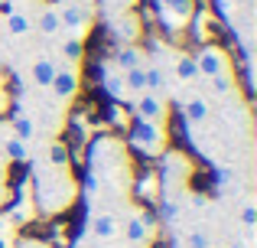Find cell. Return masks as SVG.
<instances>
[{
    "mask_svg": "<svg viewBox=\"0 0 257 248\" xmlns=\"http://www.w3.org/2000/svg\"><path fill=\"white\" fill-rule=\"evenodd\" d=\"M98 82H101V89H104L107 98L131 105V95H127V89H124V72H120L114 62H104V65L98 69Z\"/></svg>",
    "mask_w": 257,
    "mask_h": 248,
    "instance_id": "15",
    "label": "cell"
},
{
    "mask_svg": "<svg viewBox=\"0 0 257 248\" xmlns=\"http://www.w3.org/2000/svg\"><path fill=\"white\" fill-rule=\"evenodd\" d=\"M127 144H131L134 150H140L144 157H163V153L170 150V131L160 127V124H147V121H137V118H134Z\"/></svg>",
    "mask_w": 257,
    "mask_h": 248,
    "instance_id": "3",
    "label": "cell"
},
{
    "mask_svg": "<svg viewBox=\"0 0 257 248\" xmlns=\"http://www.w3.org/2000/svg\"><path fill=\"white\" fill-rule=\"evenodd\" d=\"M212 118H215V105L208 102L202 92H192V95L182 98V121H186L189 131L212 124Z\"/></svg>",
    "mask_w": 257,
    "mask_h": 248,
    "instance_id": "9",
    "label": "cell"
},
{
    "mask_svg": "<svg viewBox=\"0 0 257 248\" xmlns=\"http://www.w3.org/2000/svg\"><path fill=\"white\" fill-rule=\"evenodd\" d=\"M170 75H173V82H182V85L199 82V69H195V59L189 56V52H173Z\"/></svg>",
    "mask_w": 257,
    "mask_h": 248,
    "instance_id": "18",
    "label": "cell"
},
{
    "mask_svg": "<svg viewBox=\"0 0 257 248\" xmlns=\"http://www.w3.org/2000/svg\"><path fill=\"white\" fill-rule=\"evenodd\" d=\"M120 222H124V219L114 209H91V216H88V229H91V235L101 238V242H114V238L120 235Z\"/></svg>",
    "mask_w": 257,
    "mask_h": 248,
    "instance_id": "11",
    "label": "cell"
},
{
    "mask_svg": "<svg viewBox=\"0 0 257 248\" xmlns=\"http://www.w3.org/2000/svg\"><path fill=\"white\" fill-rule=\"evenodd\" d=\"M228 248H244V245H228Z\"/></svg>",
    "mask_w": 257,
    "mask_h": 248,
    "instance_id": "26",
    "label": "cell"
},
{
    "mask_svg": "<svg viewBox=\"0 0 257 248\" xmlns=\"http://www.w3.org/2000/svg\"><path fill=\"white\" fill-rule=\"evenodd\" d=\"M78 92H82V62H59L56 78L46 89V95L59 105V108H69V102H75Z\"/></svg>",
    "mask_w": 257,
    "mask_h": 248,
    "instance_id": "5",
    "label": "cell"
},
{
    "mask_svg": "<svg viewBox=\"0 0 257 248\" xmlns=\"http://www.w3.org/2000/svg\"><path fill=\"white\" fill-rule=\"evenodd\" d=\"M120 232L127 235V242H131V245H150V242H153V232H157V225H153L150 212L134 209L131 216H127V222H120Z\"/></svg>",
    "mask_w": 257,
    "mask_h": 248,
    "instance_id": "10",
    "label": "cell"
},
{
    "mask_svg": "<svg viewBox=\"0 0 257 248\" xmlns=\"http://www.w3.org/2000/svg\"><path fill=\"white\" fill-rule=\"evenodd\" d=\"M0 33H4V26H0Z\"/></svg>",
    "mask_w": 257,
    "mask_h": 248,
    "instance_id": "27",
    "label": "cell"
},
{
    "mask_svg": "<svg viewBox=\"0 0 257 248\" xmlns=\"http://www.w3.org/2000/svg\"><path fill=\"white\" fill-rule=\"evenodd\" d=\"M59 20H62V36L88 39L94 30V4H78V0H59Z\"/></svg>",
    "mask_w": 257,
    "mask_h": 248,
    "instance_id": "4",
    "label": "cell"
},
{
    "mask_svg": "<svg viewBox=\"0 0 257 248\" xmlns=\"http://www.w3.org/2000/svg\"><path fill=\"white\" fill-rule=\"evenodd\" d=\"M241 222H244L247 229H254V222H257V209H254V203H244V206H241Z\"/></svg>",
    "mask_w": 257,
    "mask_h": 248,
    "instance_id": "22",
    "label": "cell"
},
{
    "mask_svg": "<svg viewBox=\"0 0 257 248\" xmlns=\"http://www.w3.org/2000/svg\"><path fill=\"white\" fill-rule=\"evenodd\" d=\"M124 89H127V95H131V102L140 92H147V65H137V69L124 72Z\"/></svg>",
    "mask_w": 257,
    "mask_h": 248,
    "instance_id": "20",
    "label": "cell"
},
{
    "mask_svg": "<svg viewBox=\"0 0 257 248\" xmlns=\"http://www.w3.org/2000/svg\"><path fill=\"white\" fill-rule=\"evenodd\" d=\"M195 69H199V78H215V75H231L234 65H231V56H228L225 46L218 43H205L199 52H195Z\"/></svg>",
    "mask_w": 257,
    "mask_h": 248,
    "instance_id": "7",
    "label": "cell"
},
{
    "mask_svg": "<svg viewBox=\"0 0 257 248\" xmlns=\"http://www.w3.org/2000/svg\"><path fill=\"white\" fill-rule=\"evenodd\" d=\"M0 26H4V33L10 39H30L33 36V10H23V7H7Z\"/></svg>",
    "mask_w": 257,
    "mask_h": 248,
    "instance_id": "14",
    "label": "cell"
},
{
    "mask_svg": "<svg viewBox=\"0 0 257 248\" xmlns=\"http://www.w3.org/2000/svg\"><path fill=\"white\" fill-rule=\"evenodd\" d=\"M78 4H94V0H78Z\"/></svg>",
    "mask_w": 257,
    "mask_h": 248,
    "instance_id": "25",
    "label": "cell"
},
{
    "mask_svg": "<svg viewBox=\"0 0 257 248\" xmlns=\"http://www.w3.org/2000/svg\"><path fill=\"white\" fill-rule=\"evenodd\" d=\"M33 33L43 39H59L62 36V20H59L56 4H39V10H33Z\"/></svg>",
    "mask_w": 257,
    "mask_h": 248,
    "instance_id": "13",
    "label": "cell"
},
{
    "mask_svg": "<svg viewBox=\"0 0 257 248\" xmlns=\"http://www.w3.org/2000/svg\"><path fill=\"white\" fill-rule=\"evenodd\" d=\"M221 20L228 23V30L238 36L244 59H251L254 49V23H257V0H215Z\"/></svg>",
    "mask_w": 257,
    "mask_h": 248,
    "instance_id": "2",
    "label": "cell"
},
{
    "mask_svg": "<svg viewBox=\"0 0 257 248\" xmlns=\"http://www.w3.org/2000/svg\"><path fill=\"white\" fill-rule=\"evenodd\" d=\"M17 248H49V245H46L43 238H20Z\"/></svg>",
    "mask_w": 257,
    "mask_h": 248,
    "instance_id": "23",
    "label": "cell"
},
{
    "mask_svg": "<svg viewBox=\"0 0 257 248\" xmlns=\"http://www.w3.org/2000/svg\"><path fill=\"white\" fill-rule=\"evenodd\" d=\"M114 65H117L120 72H127V69H137V65H147V52L140 49L137 43H120L117 49H114V59H111Z\"/></svg>",
    "mask_w": 257,
    "mask_h": 248,
    "instance_id": "17",
    "label": "cell"
},
{
    "mask_svg": "<svg viewBox=\"0 0 257 248\" xmlns=\"http://www.w3.org/2000/svg\"><path fill=\"white\" fill-rule=\"evenodd\" d=\"M59 62H82L85 56V39L75 36H59V49H56Z\"/></svg>",
    "mask_w": 257,
    "mask_h": 248,
    "instance_id": "19",
    "label": "cell"
},
{
    "mask_svg": "<svg viewBox=\"0 0 257 248\" xmlns=\"http://www.w3.org/2000/svg\"><path fill=\"white\" fill-rule=\"evenodd\" d=\"M131 108H134V118H137V121L160 124V127L170 124V98L160 95V92H140L131 102Z\"/></svg>",
    "mask_w": 257,
    "mask_h": 248,
    "instance_id": "6",
    "label": "cell"
},
{
    "mask_svg": "<svg viewBox=\"0 0 257 248\" xmlns=\"http://www.w3.org/2000/svg\"><path fill=\"white\" fill-rule=\"evenodd\" d=\"M157 17L170 33H182L195 17V0H157Z\"/></svg>",
    "mask_w": 257,
    "mask_h": 248,
    "instance_id": "8",
    "label": "cell"
},
{
    "mask_svg": "<svg viewBox=\"0 0 257 248\" xmlns=\"http://www.w3.org/2000/svg\"><path fill=\"white\" fill-rule=\"evenodd\" d=\"M111 36L117 39V46L120 43H137V36H140V20H137V13H134V10L114 13V17H111Z\"/></svg>",
    "mask_w": 257,
    "mask_h": 248,
    "instance_id": "16",
    "label": "cell"
},
{
    "mask_svg": "<svg viewBox=\"0 0 257 248\" xmlns=\"http://www.w3.org/2000/svg\"><path fill=\"white\" fill-rule=\"evenodd\" d=\"M186 248H212V238L202 229H192V232H186Z\"/></svg>",
    "mask_w": 257,
    "mask_h": 248,
    "instance_id": "21",
    "label": "cell"
},
{
    "mask_svg": "<svg viewBox=\"0 0 257 248\" xmlns=\"http://www.w3.org/2000/svg\"><path fill=\"white\" fill-rule=\"evenodd\" d=\"M56 69H59V56L56 52H39L36 59L30 62V85L33 89H39V92H46L52 85V78H56Z\"/></svg>",
    "mask_w": 257,
    "mask_h": 248,
    "instance_id": "12",
    "label": "cell"
},
{
    "mask_svg": "<svg viewBox=\"0 0 257 248\" xmlns=\"http://www.w3.org/2000/svg\"><path fill=\"white\" fill-rule=\"evenodd\" d=\"M33 163V186H36V203L46 216L65 212L78 196V183L72 177L69 147L62 140H49L39 157H30Z\"/></svg>",
    "mask_w": 257,
    "mask_h": 248,
    "instance_id": "1",
    "label": "cell"
},
{
    "mask_svg": "<svg viewBox=\"0 0 257 248\" xmlns=\"http://www.w3.org/2000/svg\"><path fill=\"white\" fill-rule=\"evenodd\" d=\"M107 7H111L114 13H120V10H127V4H131V0H104Z\"/></svg>",
    "mask_w": 257,
    "mask_h": 248,
    "instance_id": "24",
    "label": "cell"
}]
</instances>
